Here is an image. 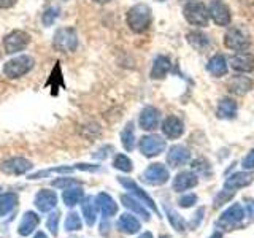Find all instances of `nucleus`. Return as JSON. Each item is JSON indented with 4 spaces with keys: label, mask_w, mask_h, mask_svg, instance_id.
<instances>
[{
    "label": "nucleus",
    "mask_w": 254,
    "mask_h": 238,
    "mask_svg": "<svg viewBox=\"0 0 254 238\" xmlns=\"http://www.w3.org/2000/svg\"><path fill=\"white\" fill-rule=\"evenodd\" d=\"M245 218V210L240 203H234L232 206H229V208L221 214V218L218 221V226L224 227L227 230L234 229L237 224H240Z\"/></svg>",
    "instance_id": "nucleus-8"
},
{
    "label": "nucleus",
    "mask_w": 254,
    "mask_h": 238,
    "mask_svg": "<svg viewBox=\"0 0 254 238\" xmlns=\"http://www.w3.org/2000/svg\"><path fill=\"white\" fill-rule=\"evenodd\" d=\"M183 13H185V18L188 19L189 24L197 27H205L208 24V10L206 6L200 2H190L185 8H183Z\"/></svg>",
    "instance_id": "nucleus-6"
},
{
    "label": "nucleus",
    "mask_w": 254,
    "mask_h": 238,
    "mask_svg": "<svg viewBox=\"0 0 254 238\" xmlns=\"http://www.w3.org/2000/svg\"><path fill=\"white\" fill-rule=\"evenodd\" d=\"M92 2H95V3H108V2H111V0H92Z\"/></svg>",
    "instance_id": "nucleus-33"
},
{
    "label": "nucleus",
    "mask_w": 254,
    "mask_h": 238,
    "mask_svg": "<svg viewBox=\"0 0 254 238\" xmlns=\"http://www.w3.org/2000/svg\"><path fill=\"white\" fill-rule=\"evenodd\" d=\"M192 169L197 170L198 175H202V177H208L210 172H211V167L208 165V162H206L205 159H197V161H194Z\"/></svg>",
    "instance_id": "nucleus-25"
},
{
    "label": "nucleus",
    "mask_w": 254,
    "mask_h": 238,
    "mask_svg": "<svg viewBox=\"0 0 254 238\" xmlns=\"http://www.w3.org/2000/svg\"><path fill=\"white\" fill-rule=\"evenodd\" d=\"M195 202H197V195L195 194H186V195L180 197V200H178L180 206H183V208H190V206H192Z\"/></svg>",
    "instance_id": "nucleus-29"
},
{
    "label": "nucleus",
    "mask_w": 254,
    "mask_h": 238,
    "mask_svg": "<svg viewBox=\"0 0 254 238\" xmlns=\"http://www.w3.org/2000/svg\"><path fill=\"white\" fill-rule=\"evenodd\" d=\"M162 132L169 138H178L185 132V124L177 116H169L162 124Z\"/></svg>",
    "instance_id": "nucleus-16"
},
{
    "label": "nucleus",
    "mask_w": 254,
    "mask_h": 238,
    "mask_svg": "<svg viewBox=\"0 0 254 238\" xmlns=\"http://www.w3.org/2000/svg\"><path fill=\"white\" fill-rule=\"evenodd\" d=\"M190 159V153L186 146L183 145H175L170 148L169 154H167V162L170 164V167H181L186 165Z\"/></svg>",
    "instance_id": "nucleus-11"
},
{
    "label": "nucleus",
    "mask_w": 254,
    "mask_h": 238,
    "mask_svg": "<svg viewBox=\"0 0 254 238\" xmlns=\"http://www.w3.org/2000/svg\"><path fill=\"white\" fill-rule=\"evenodd\" d=\"M53 48L59 53H73L78 48V34L73 27H61L53 37Z\"/></svg>",
    "instance_id": "nucleus-3"
},
{
    "label": "nucleus",
    "mask_w": 254,
    "mask_h": 238,
    "mask_svg": "<svg viewBox=\"0 0 254 238\" xmlns=\"http://www.w3.org/2000/svg\"><path fill=\"white\" fill-rule=\"evenodd\" d=\"M115 167L123 172H130L132 170V162L129 161V157H126L123 154H119L116 159H115Z\"/></svg>",
    "instance_id": "nucleus-27"
},
{
    "label": "nucleus",
    "mask_w": 254,
    "mask_h": 238,
    "mask_svg": "<svg viewBox=\"0 0 254 238\" xmlns=\"http://www.w3.org/2000/svg\"><path fill=\"white\" fill-rule=\"evenodd\" d=\"M35 67V60L32 56L27 54H21V56H14L13 59L6 60L3 63V75L8 79H16V78H22L26 76L32 68Z\"/></svg>",
    "instance_id": "nucleus-2"
},
{
    "label": "nucleus",
    "mask_w": 254,
    "mask_h": 238,
    "mask_svg": "<svg viewBox=\"0 0 254 238\" xmlns=\"http://www.w3.org/2000/svg\"><path fill=\"white\" fill-rule=\"evenodd\" d=\"M143 178L148 181L149 184H164L169 179V170L165 169L162 164H153L143 173Z\"/></svg>",
    "instance_id": "nucleus-10"
},
{
    "label": "nucleus",
    "mask_w": 254,
    "mask_h": 238,
    "mask_svg": "<svg viewBox=\"0 0 254 238\" xmlns=\"http://www.w3.org/2000/svg\"><path fill=\"white\" fill-rule=\"evenodd\" d=\"M127 26L135 34H143L151 26V8L146 3H137L127 11Z\"/></svg>",
    "instance_id": "nucleus-1"
},
{
    "label": "nucleus",
    "mask_w": 254,
    "mask_h": 238,
    "mask_svg": "<svg viewBox=\"0 0 254 238\" xmlns=\"http://www.w3.org/2000/svg\"><path fill=\"white\" fill-rule=\"evenodd\" d=\"M230 67L237 71H245V73L253 71L254 70V56L248 54V53L234 54L232 58H230Z\"/></svg>",
    "instance_id": "nucleus-13"
},
{
    "label": "nucleus",
    "mask_w": 254,
    "mask_h": 238,
    "mask_svg": "<svg viewBox=\"0 0 254 238\" xmlns=\"http://www.w3.org/2000/svg\"><path fill=\"white\" fill-rule=\"evenodd\" d=\"M159 2H164V0H159Z\"/></svg>",
    "instance_id": "nucleus-36"
},
{
    "label": "nucleus",
    "mask_w": 254,
    "mask_h": 238,
    "mask_svg": "<svg viewBox=\"0 0 254 238\" xmlns=\"http://www.w3.org/2000/svg\"><path fill=\"white\" fill-rule=\"evenodd\" d=\"M242 167H243L245 170H253V169H254V149L250 151V153L243 157Z\"/></svg>",
    "instance_id": "nucleus-30"
},
{
    "label": "nucleus",
    "mask_w": 254,
    "mask_h": 238,
    "mask_svg": "<svg viewBox=\"0 0 254 238\" xmlns=\"http://www.w3.org/2000/svg\"><path fill=\"white\" fill-rule=\"evenodd\" d=\"M253 81L248 76H234L227 84L229 92L237 94V95H245L248 91H251Z\"/></svg>",
    "instance_id": "nucleus-18"
},
{
    "label": "nucleus",
    "mask_w": 254,
    "mask_h": 238,
    "mask_svg": "<svg viewBox=\"0 0 254 238\" xmlns=\"http://www.w3.org/2000/svg\"><path fill=\"white\" fill-rule=\"evenodd\" d=\"M30 42V37L24 30H11L10 34L3 37V51L6 54H16L19 51H24Z\"/></svg>",
    "instance_id": "nucleus-5"
},
{
    "label": "nucleus",
    "mask_w": 254,
    "mask_h": 238,
    "mask_svg": "<svg viewBox=\"0 0 254 238\" xmlns=\"http://www.w3.org/2000/svg\"><path fill=\"white\" fill-rule=\"evenodd\" d=\"M224 45L234 51H246L251 45V37L243 27H230L224 35Z\"/></svg>",
    "instance_id": "nucleus-4"
},
{
    "label": "nucleus",
    "mask_w": 254,
    "mask_h": 238,
    "mask_svg": "<svg viewBox=\"0 0 254 238\" xmlns=\"http://www.w3.org/2000/svg\"><path fill=\"white\" fill-rule=\"evenodd\" d=\"M121 227L127 232H137L138 230V222L130 216H123L121 218Z\"/></svg>",
    "instance_id": "nucleus-28"
},
{
    "label": "nucleus",
    "mask_w": 254,
    "mask_h": 238,
    "mask_svg": "<svg viewBox=\"0 0 254 238\" xmlns=\"http://www.w3.org/2000/svg\"><path fill=\"white\" fill-rule=\"evenodd\" d=\"M16 2H18V0H0V8H2V10H8V8L14 6Z\"/></svg>",
    "instance_id": "nucleus-32"
},
{
    "label": "nucleus",
    "mask_w": 254,
    "mask_h": 238,
    "mask_svg": "<svg viewBox=\"0 0 254 238\" xmlns=\"http://www.w3.org/2000/svg\"><path fill=\"white\" fill-rule=\"evenodd\" d=\"M232 197V190H229L227 194H224V192H221L216 198H214V206H219V205H222L224 202H227L229 198Z\"/></svg>",
    "instance_id": "nucleus-31"
},
{
    "label": "nucleus",
    "mask_w": 254,
    "mask_h": 238,
    "mask_svg": "<svg viewBox=\"0 0 254 238\" xmlns=\"http://www.w3.org/2000/svg\"><path fill=\"white\" fill-rule=\"evenodd\" d=\"M208 16L216 26H222V27L229 26L230 19H232L229 6L224 2H221V0H211L208 5Z\"/></svg>",
    "instance_id": "nucleus-7"
},
{
    "label": "nucleus",
    "mask_w": 254,
    "mask_h": 238,
    "mask_svg": "<svg viewBox=\"0 0 254 238\" xmlns=\"http://www.w3.org/2000/svg\"><path fill=\"white\" fill-rule=\"evenodd\" d=\"M161 238H172V237H169V235H162Z\"/></svg>",
    "instance_id": "nucleus-35"
},
{
    "label": "nucleus",
    "mask_w": 254,
    "mask_h": 238,
    "mask_svg": "<svg viewBox=\"0 0 254 238\" xmlns=\"http://www.w3.org/2000/svg\"><path fill=\"white\" fill-rule=\"evenodd\" d=\"M253 173L250 172H237L234 175H230V177L226 179L224 182V187L227 190H235V189H240V187H246L248 184L253 182Z\"/></svg>",
    "instance_id": "nucleus-15"
},
{
    "label": "nucleus",
    "mask_w": 254,
    "mask_h": 238,
    "mask_svg": "<svg viewBox=\"0 0 254 238\" xmlns=\"http://www.w3.org/2000/svg\"><path fill=\"white\" fill-rule=\"evenodd\" d=\"M159 119H161V113L154 107H146L140 113V127L143 130H154L159 125Z\"/></svg>",
    "instance_id": "nucleus-12"
},
{
    "label": "nucleus",
    "mask_w": 254,
    "mask_h": 238,
    "mask_svg": "<svg viewBox=\"0 0 254 238\" xmlns=\"http://www.w3.org/2000/svg\"><path fill=\"white\" fill-rule=\"evenodd\" d=\"M210 238H222V234H219V232H214Z\"/></svg>",
    "instance_id": "nucleus-34"
},
{
    "label": "nucleus",
    "mask_w": 254,
    "mask_h": 238,
    "mask_svg": "<svg viewBox=\"0 0 254 238\" xmlns=\"http://www.w3.org/2000/svg\"><path fill=\"white\" fill-rule=\"evenodd\" d=\"M121 182H123V184L124 186H127V187H132L133 190H135V192H137L141 198H143V200H145L149 206H151V208H156V206H154V203H153V200H151V198L145 194V192H143V190L140 189V187H137V186H135L133 184V182L132 181H129V179H121Z\"/></svg>",
    "instance_id": "nucleus-26"
},
{
    "label": "nucleus",
    "mask_w": 254,
    "mask_h": 238,
    "mask_svg": "<svg viewBox=\"0 0 254 238\" xmlns=\"http://www.w3.org/2000/svg\"><path fill=\"white\" fill-rule=\"evenodd\" d=\"M165 149V140L157 135H146L140 140V151L146 157H154Z\"/></svg>",
    "instance_id": "nucleus-9"
},
{
    "label": "nucleus",
    "mask_w": 254,
    "mask_h": 238,
    "mask_svg": "<svg viewBox=\"0 0 254 238\" xmlns=\"http://www.w3.org/2000/svg\"><path fill=\"white\" fill-rule=\"evenodd\" d=\"M218 116L221 119H232L237 115V102H234L232 99H222L218 105Z\"/></svg>",
    "instance_id": "nucleus-20"
},
{
    "label": "nucleus",
    "mask_w": 254,
    "mask_h": 238,
    "mask_svg": "<svg viewBox=\"0 0 254 238\" xmlns=\"http://www.w3.org/2000/svg\"><path fill=\"white\" fill-rule=\"evenodd\" d=\"M167 214H169V219H170V224L173 226V229H177L178 232H185L186 230V221L183 219L177 211L170 210L169 206H165Z\"/></svg>",
    "instance_id": "nucleus-23"
},
{
    "label": "nucleus",
    "mask_w": 254,
    "mask_h": 238,
    "mask_svg": "<svg viewBox=\"0 0 254 238\" xmlns=\"http://www.w3.org/2000/svg\"><path fill=\"white\" fill-rule=\"evenodd\" d=\"M59 13H61V8L59 6H50L46 8L42 14V22L45 27H51L53 24L56 22V19L59 18Z\"/></svg>",
    "instance_id": "nucleus-22"
},
{
    "label": "nucleus",
    "mask_w": 254,
    "mask_h": 238,
    "mask_svg": "<svg viewBox=\"0 0 254 238\" xmlns=\"http://www.w3.org/2000/svg\"><path fill=\"white\" fill-rule=\"evenodd\" d=\"M172 68V62L169 58H165V56H157L154 59V63H153V68H151V78L153 79H162L167 76V73L170 71Z\"/></svg>",
    "instance_id": "nucleus-17"
},
{
    "label": "nucleus",
    "mask_w": 254,
    "mask_h": 238,
    "mask_svg": "<svg viewBox=\"0 0 254 238\" xmlns=\"http://www.w3.org/2000/svg\"><path fill=\"white\" fill-rule=\"evenodd\" d=\"M208 73H211L214 78H221L227 73V60L222 54H216L210 59L208 65H206Z\"/></svg>",
    "instance_id": "nucleus-19"
},
{
    "label": "nucleus",
    "mask_w": 254,
    "mask_h": 238,
    "mask_svg": "<svg viewBox=\"0 0 254 238\" xmlns=\"http://www.w3.org/2000/svg\"><path fill=\"white\" fill-rule=\"evenodd\" d=\"M121 140H123V145L127 151H130L135 145V137H133V124L129 122L126 125V129L121 133Z\"/></svg>",
    "instance_id": "nucleus-24"
},
{
    "label": "nucleus",
    "mask_w": 254,
    "mask_h": 238,
    "mask_svg": "<svg viewBox=\"0 0 254 238\" xmlns=\"http://www.w3.org/2000/svg\"><path fill=\"white\" fill-rule=\"evenodd\" d=\"M197 182H198L197 175H194L192 172H181L175 177L172 187H173V190H177V192H183V190L195 187Z\"/></svg>",
    "instance_id": "nucleus-14"
},
{
    "label": "nucleus",
    "mask_w": 254,
    "mask_h": 238,
    "mask_svg": "<svg viewBox=\"0 0 254 238\" xmlns=\"http://www.w3.org/2000/svg\"><path fill=\"white\" fill-rule=\"evenodd\" d=\"M188 42L198 51L205 50V48L210 45L208 37L205 34H200V32H190V34H188Z\"/></svg>",
    "instance_id": "nucleus-21"
}]
</instances>
